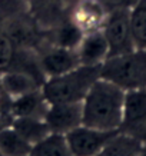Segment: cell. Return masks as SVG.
<instances>
[{
	"instance_id": "1",
	"label": "cell",
	"mask_w": 146,
	"mask_h": 156,
	"mask_svg": "<svg viewBox=\"0 0 146 156\" xmlns=\"http://www.w3.org/2000/svg\"><path fill=\"white\" fill-rule=\"evenodd\" d=\"M125 93L105 79H98L82 100V125L100 130H119Z\"/></svg>"
},
{
	"instance_id": "2",
	"label": "cell",
	"mask_w": 146,
	"mask_h": 156,
	"mask_svg": "<svg viewBox=\"0 0 146 156\" xmlns=\"http://www.w3.org/2000/svg\"><path fill=\"white\" fill-rule=\"evenodd\" d=\"M99 77L100 66L79 65L63 75L45 79L40 90L49 105L80 103Z\"/></svg>"
},
{
	"instance_id": "3",
	"label": "cell",
	"mask_w": 146,
	"mask_h": 156,
	"mask_svg": "<svg viewBox=\"0 0 146 156\" xmlns=\"http://www.w3.org/2000/svg\"><path fill=\"white\" fill-rule=\"evenodd\" d=\"M100 79L123 90L146 89V50L133 49L118 56H110L100 65Z\"/></svg>"
},
{
	"instance_id": "4",
	"label": "cell",
	"mask_w": 146,
	"mask_h": 156,
	"mask_svg": "<svg viewBox=\"0 0 146 156\" xmlns=\"http://www.w3.org/2000/svg\"><path fill=\"white\" fill-rule=\"evenodd\" d=\"M109 48V56H118L130 52L135 48L130 29V10H118L108 13L102 27Z\"/></svg>"
},
{
	"instance_id": "5",
	"label": "cell",
	"mask_w": 146,
	"mask_h": 156,
	"mask_svg": "<svg viewBox=\"0 0 146 156\" xmlns=\"http://www.w3.org/2000/svg\"><path fill=\"white\" fill-rule=\"evenodd\" d=\"M119 130H100L80 125L65 135L67 147L73 156H96Z\"/></svg>"
},
{
	"instance_id": "6",
	"label": "cell",
	"mask_w": 146,
	"mask_h": 156,
	"mask_svg": "<svg viewBox=\"0 0 146 156\" xmlns=\"http://www.w3.org/2000/svg\"><path fill=\"white\" fill-rule=\"evenodd\" d=\"M119 130L142 140V133L146 132V89L125 93L123 118Z\"/></svg>"
},
{
	"instance_id": "7",
	"label": "cell",
	"mask_w": 146,
	"mask_h": 156,
	"mask_svg": "<svg viewBox=\"0 0 146 156\" xmlns=\"http://www.w3.org/2000/svg\"><path fill=\"white\" fill-rule=\"evenodd\" d=\"M45 122L52 133L66 135L82 125V102L49 105L45 115Z\"/></svg>"
},
{
	"instance_id": "8",
	"label": "cell",
	"mask_w": 146,
	"mask_h": 156,
	"mask_svg": "<svg viewBox=\"0 0 146 156\" xmlns=\"http://www.w3.org/2000/svg\"><path fill=\"white\" fill-rule=\"evenodd\" d=\"M108 13L98 0H77L72 5L69 19L83 34L102 30Z\"/></svg>"
},
{
	"instance_id": "9",
	"label": "cell",
	"mask_w": 146,
	"mask_h": 156,
	"mask_svg": "<svg viewBox=\"0 0 146 156\" xmlns=\"http://www.w3.org/2000/svg\"><path fill=\"white\" fill-rule=\"evenodd\" d=\"M37 62L45 79L63 75L66 72L73 70L80 65L76 49L59 48L53 44L42 53Z\"/></svg>"
},
{
	"instance_id": "10",
	"label": "cell",
	"mask_w": 146,
	"mask_h": 156,
	"mask_svg": "<svg viewBox=\"0 0 146 156\" xmlns=\"http://www.w3.org/2000/svg\"><path fill=\"white\" fill-rule=\"evenodd\" d=\"M43 82L40 77L23 69L12 67L9 70L0 73V89L10 100L32 93L42 87Z\"/></svg>"
},
{
	"instance_id": "11",
	"label": "cell",
	"mask_w": 146,
	"mask_h": 156,
	"mask_svg": "<svg viewBox=\"0 0 146 156\" xmlns=\"http://www.w3.org/2000/svg\"><path fill=\"white\" fill-rule=\"evenodd\" d=\"M9 39L12 40L17 50H30L36 48L39 42V33L36 20L27 19L22 14L12 16L5 22V26L2 27Z\"/></svg>"
},
{
	"instance_id": "12",
	"label": "cell",
	"mask_w": 146,
	"mask_h": 156,
	"mask_svg": "<svg viewBox=\"0 0 146 156\" xmlns=\"http://www.w3.org/2000/svg\"><path fill=\"white\" fill-rule=\"evenodd\" d=\"M80 65L85 66H100L109 56L108 42L102 30L83 34L80 43L76 48Z\"/></svg>"
},
{
	"instance_id": "13",
	"label": "cell",
	"mask_w": 146,
	"mask_h": 156,
	"mask_svg": "<svg viewBox=\"0 0 146 156\" xmlns=\"http://www.w3.org/2000/svg\"><path fill=\"white\" fill-rule=\"evenodd\" d=\"M47 106L42 90H34L32 93L10 100V115L13 118H42L45 119Z\"/></svg>"
},
{
	"instance_id": "14",
	"label": "cell",
	"mask_w": 146,
	"mask_h": 156,
	"mask_svg": "<svg viewBox=\"0 0 146 156\" xmlns=\"http://www.w3.org/2000/svg\"><path fill=\"white\" fill-rule=\"evenodd\" d=\"M143 145L141 139L119 130L96 156H139Z\"/></svg>"
},
{
	"instance_id": "15",
	"label": "cell",
	"mask_w": 146,
	"mask_h": 156,
	"mask_svg": "<svg viewBox=\"0 0 146 156\" xmlns=\"http://www.w3.org/2000/svg\"><path fill=\"white\" fill-rule=\"evenodd\" d=\"M10 126L32 146L42 142L52 133L45 119L42 118H13Z\"/></svg>"
},
{
	"instance_id": "16",
	"label": "cell",
	"mask_w": 146,
	"mask_h": 156,
	"mask_svg": "<svg viewBox=\"0 0 146 156\" xmlns=\"http://www.w3.org/2000/svg\"><path fill=\"white\" fill-rule=\"evenodd\" d=\"M83 37V33L76 27L69 17L65 20H59L52 26L50 32V42L53 46L66 49H76Z\"/></svg>"
},
{
	"instance_id": "17",
	"label": "cell",
	"mask_w": 146,
	"mask_h": 156,
	"mask_svg": "<svg viewBox=\"0 0 146 156\" xmlns=\"http://www.w3.org/2000/svg\"><path fill=\"white\" fill-rule=\"evenodd\" d=\"M32 145H29L12 126L0 128V153L2 156H27Z\"/></svg>"
},
{
	"instance_id": "18",
	"label": "cell",
	"mask_w": 146,
	"mask_h": 156,
	"mask_svg": "<svg viewBox=\"0 0 146 156\" xmlns=\"http://www.w3.org/2000/svg\"><path fill=\"white\" fill-rule=\"evenodd\" d=\"M30 156H73L67 147L65 135L50 133L42 142L32 146Z\"/></svg>"
},
{
	"instance_id": "19",
	"label": "cell",
	"mask_w": 146,
	"mask_h": 156,
	"mask_svg": "<svg viewBox=\"0 0 146 156\" xmlns=\"http://www.w3.org/2000/svg\"><path fill=\"white\" fill-rule=\"evenodd\" d=\"M130 29L135 48L146 50V0H139L130 10Z\"/></svg>"
},
{
	"instance_id": "20",
	"label": "cell",
	"mask_w": 146,
	"mask_h": 156,
	"mask_svg": "<svg viewBox=\"0 0 146 156\" xmlns=\"http://www.w3.org/2000/svg\"><path fill=\"white\" fill-rule=\"evenodd\" d=\"M17 57V49L9 36L0 29V73L12 69Z\"/></svg>"
},
{
	"instance_id": "21",
	"label": "cell",
	"mask_w": 146,
	"mask_h": 156,
	"mask_svg": "<svg viewBox=\"0 0 146 156\" xmlns=\"http://www.w3.org/2000/svg\"><path fill=\"white\" fill-rule=\"evenodd\" d=\"M98 2L106 13H112L118 10H132L139 3V0H98Z\"/></svg>"
},
{
	"instance_id": "22",
	"label": "cell",
	"mask_w": 146,
	"mask_h": 156,
	"mask_svg": "<svg viewBox=\"0 0 146 156\" xmlns=\"http://www.w3.org/2000/svg\"><path fill=\"white\" fill-rule=\"evenodd\" d=\"M139 156H146V145H143V147H142V152Z\"/></svg>"
},
{
	"instance_id": "23",
	"label": "cell",
	"mask_w": 146,
	"mask_h": 156,
	"mask_svg": "<svg viewBox=\"0 0 146 156\" xmlns=\"http://www.w3.org/2000/svg\"><path fill=\"white\" fill-rule=\"evenodd\" d=\"M62 2H66V3H70V5H73L75 2H77V0H62Z\"/></svg>"
},
{
	"instance_id": "24",
	"label": "cell",
	"mask_w": 146,
	"mask_h": 156,
	"mask_svg": "<svg viewBox=\"0 0 146 156\" xmlns=\"http://www.w3.org/2000/svg\"><path fill=\"white\" fill-rule=\"evenodd\" d=\"M0 156H2V153H0Z\"/></svg>"
},
{
	"instance_id": "25",
	"label": "cell",
	"mask_w": 146,
	"mask_h": 156,
	"mask_svg": "<svg viewBox=\"0 0 146 156\" xmlns=\"http://www.w3.org/2000/svg\"><path fill=\"white\" fill-rule=\"evenodd\" d=\"M27 156H30V155H27Z\"/></svg>"
}]
</instances>
